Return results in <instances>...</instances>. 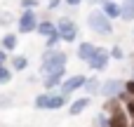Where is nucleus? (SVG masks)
<instances>
[{"mask_svg": "<svg viewBox=\"0 0 134 127\" xmlns=\"http://www.w3.org/2000/svg\"><path fill=\"white\" fill-rule=\"evenodd\" d=\"M64 64H66V54L59 52V49H49L42 59V71L49 75V73H57V71H64Z\"/></svg>", "mask_w": 134, "mask_h": 127, "instance_id": "1", "label": "nucleus"}, {"mask_svg": "<svg viewBox=\"0 0 134 127\" xmlns=\"http://www.w3.org/2000/svg\"><path fill=\"white\" fill-rule=\"evenodd\" d=\"M87 24H90L97 33H101V35H108V33L113 31V26H111V16H106L104 9H94V12L87 16Z\"/></svg>", "mask_w": 134, "mask_h": 127, "instance_id": "2", "label": "nucleus"}, {"mask_svg": "<svg viewBox=\"0 0 134 127\" xmlns=\"http://www.w3.org/2000/svg\"><path fill=\"white\" fill-rule=\"evenodd\" d=\"M57 26H59L61 40H66V42H73V40L78 38V26H75V24H73L71 19H66V16H64V19H61V21H59Z\"/></svg>", "mask_w": 134, "mask_h": 127, "instance_id": "3", "label": "nucleus"}, {"mask_svg": "<svg viewBox=\"0 0 134 127\" xmlns=\"http://www.w3.org/2000/svg\"><path fill=\"white\" fill-rule=\"evenodd\" d=\"M33 28H38L35 12H33V9H24V14L19 16V31H21V33H31Z\"/></svg>", "mask_w": 134, "mask_h": 127, "instance_id": "4", "label": "nucleus"}, {"mask_svg": "<svg viewBox=\"0 0 134 127\" xmlns=\"http://www.w3.org/2000/svg\"><path fill=\"white\" fill-rule=\"evenodd\" d=\"M87 61H90V66H92V68H97V71H99V68H104V66H106V61H108V52H106L104 47H97V52H94Z\"/></svg>", "mask_w": 134, "mask_h": 127, "instance_id": "5", "label": "nucleus"}, {"mask_svg": "<svg viewBox=\"0 0 134 127\" xmlns=\"http://www.w3.org/2000/svg\"><path fill=\"white\" fill-rule=\"evenodd\" d=\"M101 9H104V14L111 16V19L120 16V12H122V7H120L115 0H104V2H101Z\"/></svg>", "mask_w": 134, "mask_h": 127, "instance_id": "6", "label": "nucleus"}, {"mask_svg": "<svg viewBox=\"0 0 134 127\" xmlns=\"http://www.w3.org/2000/svg\"><path fill=\"white\" fill-rule=\"evenodd\" d=\"M120 90H122V82H120V80H108V82H104L101 94H104V97H115Z\"/></svg>", "mask_w": 134, "mask_h": 127, "instance_id": "7", "label": "nucleus"}, {"mask_svg": "<svg viewBox=\"0 0 134 127\" xmlns=\"http://www.w3.org/2000/svg\"><path fill=\"white\" fill-rule=\"evenodd\" d=\"M87 80L82 78V75H71V78H66V82H64V92H73V90H78V87H82Z\"/></svg>", "mask_w": 134, "mask_h": 127, "instance_id": "8", "label": "nucleus"}, {"mask_svg": "<svg viewBox=\"0 0 134 127\" xmlns=\"http://www.w3.org/2000/svg\"><path fill=\"white\" fill-rule=\"evenodd\" d=\"M111 127H127V115H125V111H115L113 115H111Z\"/></svg>", "mask_w": 134, "mask_h": 127, "instance_id": "9", "label": "nucleus"}, {"mask_svg": "<svg viewBox=\"0 0 134 127\" xmlns=\"http://www.w3.org/2000/svg\"><path fill=\"white\" fill-rule=\"evenodd\" d=\"M120 7H122L120 16H122L125 21H132V19H134V0H125V2H122Z\"/></svg>", "mask_w": 134, "mask_h": 127, "instance_id": "10", "label": "nucleus"}, {"mask_svg": "<svg viewBox=\"0 0 134 127\" xmlns=\"http://www.w3.org/2000/svg\"><path fill=\"white\" fill-rule=\"evenodd\" d=\"M38 33H42V35H54V33H59V26H54L52 21H42V24H38Z\"/></svg>", "mask_w": 134, "mask_h": 127, "instance_id": "11", "label": "nucleus"}, {"mask_svg": "<svg viewBox=\"0 0 134 127\" xmlns=\"http://www.w3.org/2000/svg\"><path fill=\"white\" fill-rule=\"evenodd\" d=\"M94 52H97V47H94V45H90V42H82V45H80V49H78V57H80V59H90Z\"/></svg>", "mask_w": 134, "mask_h": 127, "instance_id": "12", "label": "nucleus"}, {"mask_svg": "<svg viewBox=\"0 0 134 127\" xmlns=\"http://www.w3.org/2000/svg\"><path fill=\"white\" fill-rule=\"evenodd\" d=\"M87 104H90V99L85 97V99H78V101H73L71 104V115H78V113H82L85 108H87Z\"/></svg>", "mask_w": 134, "mask_h": 127, "instance_id": "13", "label": "nucleus"}, {"mask_svg": "<svg viewBox=\"0 0 134 127\" xmlns=\"http://www.w3.org/2000/svg\"><path fill=\"white\" fill-rule=\"evenodd\" d=\"M61 75H64V71L49 73V75H47V80H45V87H54V85H59V82H61Z\"/></svg>", "mask_w": 134, "mask_h": 127, "instance_id": "14", "label": "nucleus"}, {"mask_svg": "<svg viewBox=\"0 0 134 127\" xmlns=\"http://www.w3.org/2000/svg\"><path fill=\"white\" fill-rule=\"evenodd\" d=\"M66 101H64V97H59V94H54V97H49V101H47V108H61Z\"/></svg>", "mask_w": 134, "mask_h": 127, "instance_id": "15", "label": "nucleus"}, {"mask_svg": "<svg viewBox=\"0 0 134 127\" xmlns=\"http://www.w3.org/2000/svg\"><path fill=\"white\" fill-rule=\"evenodd\" d=\"M2 47H5V49H14V47H16V35H12V33L5 35V38H2Z\"/></svg>", "mask_w": 134, "mask_h": 127, "instance_id": "16", "label": "nucleus"}, {"mask_svg": "<svg viewBox=\"0 0 134 127\" xmlns=\"http://www.w3.org/2000/svg\"><path fill=\"white\" fill-rule=\"evenodd\" d=\"M85 90H87V94H97L101 87H99V82L92 78V80H87V82H85Z\"/></svg>", "mask_w": 134, "mask_h": 127, "instance_id": "17", "label": "nucleus"}, {"mask_svg": "<svg viewBox=\"0 0 134 127\" xmlns=\"http://www.w3.org/2000/svg\"><path fill=\"white\" fill-rule=\"evenodd\" d=\"M12 66H14L16 71H24V68H26V57H14Z\"/></svg>", "mask_w": 134, "mask_h": 127, "instance_id": "18", "label": "nucleus"}, {"mask_svg": "<svg viewBox=\"0 0 134 127\" xmlns=\"http://www.w3.org/2000/svg\"><path fill=\"white\" fill-rule=\"evenodd\" d=\"M59 40H61V33H54V35H49V38H47V47H49V49H54Z\"/></svg>", "mask_w": 134, "mask_h": 127, "instance_id": "19", "label": "nucleus"}, {"mask_svg": "<svg viewBox=\"0 0 134 127\" xmlns=\"http://www.w3.org/2000/svg\"><path fill=\"white\" fill-rule=\"evenodd\" d=\"M9 78H12V73L5 68V66H0V85H5V82H9Z\"/></svg>", "mask_w": 134, "mask_h": 127, "instance_id": "20", "label": "nucleus"}, {"mask_svg": "<svg viewBox=\"0 0 134 127\" xmlns=\"http://www.w3.org/2000/svg\"><path fill=\"white\" fill-rule=\"evenodd\" d=\"M47 101H49V97H47V94H40V97L35 99V106H38V108H47Z\"/></svg>", "mask_w": 134, "mask_h": 127, "instance_id": "21", "label": "nucleus"}, {"mask_svg": "<svg viewBox=\"0 0 134 127\" xmlns=\"http://www.w3.org/2000/svg\"><path fill=\"white\" fill-rule=\"evenodd\" d=\"M21 7L24 9H33V7H38V0H21Z\"/></svg>", "mask_w": 134, "mask_h": 127, "instance_id": "22", "label": "nucleus"}, {"mask_svg": "<svg viewBox=\"0 0 134 127\" xmlns=\"http://www.w3.org/2000/svg\"><path fill=\"white\" fill-rule=\"evenodd\" d=\"M9 21H12V16H9L7 12H2V14H0V24H9Z\"/></svg>", "mask_w": 134, "mask_h": 127, "instance_id": "23", "label": "nucleus"}, {"mask_svg": "<svg viewBox=\"0 0 134 127\" xmlns=\"http://www.w3.org/2000/svg\"><path fill=\"white\" fill-rule=\"evenodd\" d=\"M125 90H127V92H130V97H134V80H130V82H127V85H125Z\"/></svg>", "mask_w": 134, "mask_h": 127, "instance_id": "24", "label": "nucleus"}, {"mask_svg": "<svg viewBox=\"0 0 134 127\" xmlns=\"http://www.w3.org/2000/svg\"><path fill=\"white\" fill-rule=\"evenodd\" d=\"M127 108H130V115L134 118V99L130 97V101H127Z\"/></svg>", "mask_w": 134, "mask_h": 127, "instance_id": "25", "label": "nucleus"}, {"mask_svg": "<svg viewBox=\"0 0 134 127\" xmlns=\"http://www.w3.org/2000/svg\"><path fill=\"white\" fill-rule=\"evenodd\" d=\"M113 57H115V59H122V49L115 47V49H113Z\"/></svg>", "mask_w": 134, "mask_h": 127, "instance_id": "26", "label": "nucleus"}, {"mask_svg": "<svg viewBox=\"0 0 134 127\" xmlns=\"http://www.w3.org/2000/svg\"><path fill=\"white\" fill-rule=\"evenodd\" d=\"M59 2H61V0H49V7L54 9V7H59Z\"/></svg>", "mask_w": 134, "mask_h": 127, "instance_id": "27", "label": "nucleus"}, {"mask_svg": "<svg viewBox=\"0 0 134 127\" xmlns=\"http://www.w3.org/2000/svg\"><path fill=\"white\" fill-rule=\"evenodd\" d=\"M7 101H9V97H0V106H5Z\"/></svg>", "mask_w": 134, "mask_h": 127, "instance_id": "28", "label": "nucleus"}, {"mask_svg": "<svg viewBox=\"0 0 134 127\" xmlns=\"http://www.w3.org/2000/svg\"><path fill=\"white\" fill-rule=\"evenodd\" d=\"M66 2H68V5H80L82 0H66Z\"/></svg>", "mask_w": 134, "mask_h": 127, "instance_id": "29", "label": "nucleus"}, {"mask_svg": "<svg viewBox=\"0 0 134 127\" xmlns=\"http://www.w3.org/2000/svg\"><path fill=\"white\" fill-rule=\"evenodd\" d=\"M5 64V52H0V66Z\"/></svg>", "mask_w": 134, "mask_h": 127, "instance_id": "30", "label": "nucleus"}, {"mask_svg": "<svg viewBox=\"0 0 134 127\" xmlns=\"http://www.w3.org/2000/svg\"><path fill=\"white\" fill-rule=\"evenodd\" d=\"M97 2H104V0H90V5H97Z\"/></svg>", "mask_w": 134, "mask_h": 127, "instance_id": "31", "label": "nucleus"}]
</instances>
